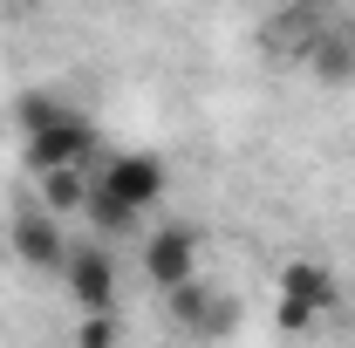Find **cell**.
Wrapping results in <instances>:
<instances>
[{
    "instance_id": "7a4b0ae2",
    "label": "cell",
    "mask_w": 355,
    "mask_h": 348,
    "mask_svg": "<svg viewBox=\"0 0 355 348\" xmlns=\"http://www.w3.org/2000/svg\"><path fill=\"white\" fill-rule=\"evenodd\" d=\"M335 301H342L335 273L314 266V260H294V266H287V280H280V328L308 335V321H314V314H328Z\"/></svg>"
},
{
    "instance_id": "52a82bcc",
    "label": "cell",
    "mask_w": 355,
    "mask_h": 348,
    "mask_svg": "<svg viewBox=\"0 0 355 348\" xmlns=\"http://www.w3.org/2000/svg\"><path fill=\"white\" fill-rule=\"evenodd\" d=\"M83 348H116V314H83Z\"/></svg>"
},
{
    "instance_id": "277c9868",
    "label": "cell",
    "mask_w": 355,
    "mask_h": 348,
    "mask_svg": "<svg viewBox=\"0 0 355 348\" xmlns=\"http://www.w3.org/2000/svg\"><path fill=\"white\" fill-rule=\"evenodd\" d=\"M144 273H150L164 294L184 287V280H198V232L178 225V218H164V225L150 232V246H144Z\"/></svg>"
},
{
    "instance_id": "5b68a950",
    "label": "cell",
    "mask_w": 355,
    "mask_h": 348,
    "mask_svg": "<svg viewBox=\"0 0 355 348\" xmlns=\"http://www.w3.org/2000/svg\"><path fill=\"white\" fill-rule=\"evenodd\" d=\"M62 280H69V301L83 307V314H110L116 307V266H110L103 246H76Z\"/></svg>"
},
{
    "instance_id": "6da1fadb",
    "label": "cell",
    "mask_w": 355,
    "mask_h": 348,
    "mask_svg": "<svg viewBox=\"0 0 355 348\" xmlns=\"http://www.w3.org/2000/svg\"><path fill=\"white\" fill-rule=\"evenodd\" d=\"M164 191H171L164 157H150V150H123V157H103V164H96L83 212H89L96 232H123V225H137L144 212H157Z\"/></svg>"
},
{
    "instance_id": "8992f818",
    "label": "cell",
    "mask_w": 355,
    "mask_h": 348,
    "mask_svg": "<svg viewBox=\"0 0 355 348\" xmlns=\"http://www.w3.org/2000/svg\"><path fill=\"white\" fill-rule=\"evenodd\" d=\"M164 301H171V321H178V328H191V335H205V342H212V335H225V328L239 321V307L219 301L205 280H184V287H171V294H164Z\"/></svg>"
},
{
    "instance_id": "3957f363",
    "label": "cell",
    "mask_w": 355,
    "mask_h": 348,
    "mask_svg": "<svg viewBox=\"0 0 355 348\" xmlns=\"http://www.w3.org/2000/svg\"><path fill=\"white\" fill-rule=\"evenodd\" d=\"M7 246H14V260L35 266V273H69V232H62V218H48L42 205L35 212H21L14 225H7Z\"/></svg>"
}]
</instances>
